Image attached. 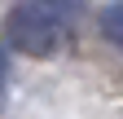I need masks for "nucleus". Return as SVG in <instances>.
Listing matches in <instances>:
<instances>
[{
	"mask_svg": "<svg viewBox=\"0 0 123 119\" xmlns=\"http://www.w3.org/2000/svg\"><path fill=\"white\" fill-rule=\"evenodd\" d=\"M5 93H9V62H5V53H0V106H5Z\"/></svg>",
	"mask_w": 123,
	"mask_h": 119,
	"instance_id": "3",
	"label": "nucleus"
},
{
	"mask_svg": "<svg viewBox=\"0 0 123 119\" xmlns=\"http://www.w3.org/2000/svg\"><path fill=\"white\" fill-rule=\"evenodd\" d=\"M101 31H105V40H110V44H123V31H119V5H105V13H101Z\"/></svg>",
	"mask_w": 123,
	"mask_h": 119,
	"instance_id": "2",
	"label": "nucleus"
},
{
	"mask_svg": "<svg viewBox=\"0 0 123 119\" xmlns=\"http://www.w3.org/2000/svg\"><path fill=\"white\" fill-rule=\"evenodd\" d=\"M9 49L26 57H57L75 40V5L70 0H18L5 18Z\"/></svg>",
	"mask_w": 123,
	"mask_h": 119,
	"instance_id": "1",
	"label": "nucleus"
}]
</instances>
